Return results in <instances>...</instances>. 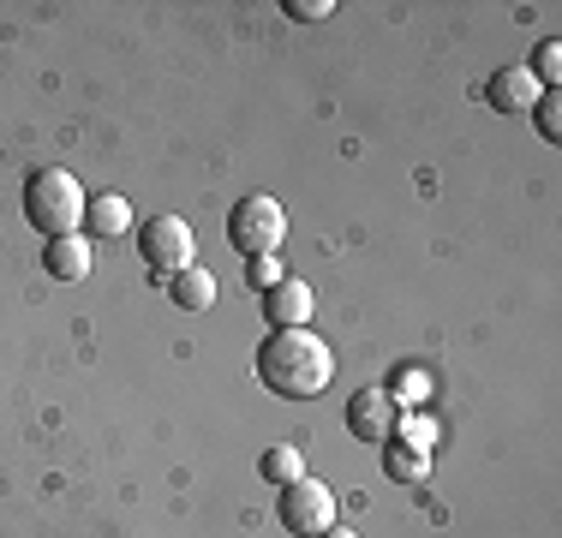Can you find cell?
<instances>
[{
	"label": "cell",
	"mask_w": 562,
	"mask_h": 538,
	"mask_svg": "<svg viewBox=\"0 0 562 538\" xmlns=\"http://www.w3.org/2000/svg\"><path fill=\"white\" fill-rule=\"evenodd\" d=\"M258 377L281 401H317L336 383V347L317 341L312 329H276L258 347Z\"/></svg>",
	"instance_id": "obj_1"
},
{
	"label": "cell",
	"mask_w": 562,
	"mask_h": 538,
	"mask_svg": "<svg viewBox=\"0 0 562 538\" xmlns=\"http://www.w3.org/2000/svg\"><path fill=\"white\" fill-rule=\"evenodd\" d=\"M85 210H90V198H85V186H78V173H66V168H36L31 186H24V215H31V227L43 239L78 234V227H85Z\"/></svg>",
	"instance_id": "obj_2"
},
{
	"label": "cell",
	"mask_w": 562,
	"mask_h": 538,
	"mask_svg": "<svg viewBox=\"0 0 562 538\" xmlns=\"http://www.w3.org/2000/svg\"><path fill=\"white\" fill-rule=\"evenodd\" d=\"M227 239H234L239 258H276V251L288 246V210H281L270 192L246 198V204L227 215Z\"/></svg>",
	"instance_id": "obj_3"
},
{
	"label": "cell",
	"mask_w": 562,
	"mask_h": 538,
	"mask_svg": "<svg viewBox=\"0 0 562 538\" xmlns=\"http://www.w3.org/2000/svg\"><path fill=\"white\" fill-rule=\"evenodd\" d=\"M138 251L150 269H162V276H180V269L198 264V234L192 222H180V215H150L138 234Z\"/></svg>",
	"instance_id": "obj_4"
},
{
	"label": "cell",
	"mask_w": 562,
	"mask_h": 538,
	"mask_svg": "<svg viewBox=\"0 0 562 538\" xmlns=\"http://www.w3.org/2000/svg\"><path fill=\"white\" fill-rule=\"evenodd\" d=\"M281 520H288V533H300V538L329 533V527H336V491L317 484V479L288 484V491H281Z\"/></svg>",
	"instance_id": "obj_5"
},
{
	"label": "cell",
	"mask_w": 562,
	"mask_h": 538,
	"mask_svg": "<svg viewBox=\"0 0 562 538\" xmlns=\"http://www.w3.org/2000/svg\"><path fill=\"white\" fill-rule=\"evenodd\" d=\"M347 430H353L359 442H371V449L395 442V430H401V407H395L390 389H359V395L347 401Z\"/></svg>",
	"instance_id": "obj_6"
},
{
	"label": "cell",
	"mask_w": 562,
	"mask_h": 538,
	"mask_svg": "<svg viewBox=\"0 0 562 538\" xmlns=\"http://www.w3.org/2000/svg\"><path fill=\"white\" fill-rule=\"evenodd\" d=\"M544 97V85L532 78V66L527 60H515V66H497V72L485 78V102L497 108V114H527L532 102Z\"/></svg>",
	"instance_id": "obj_7"
},
{
	"label": "cell",
	"mask_w": 562,
	"mask_h": 538,
	"mask_svg": "<svg viewBox=\"0 0 562 538\" xmlns=\"http://www.w3.org/2000/svg\"><path fill=\"white\" fill-rule=\"evenodd\" d=\"M312 288H305L300 276H281L270 293H263V312H270L276 329H305V317H312Z\"/></svg>",
	"instance_id": "obj_8"
},
{
	"label": "cell",
	"mask_w": 562,
	"mask_h": 538,
	"mask_svg": "<svg viewBox=\"0 0 562 538\" xmlns=\"http://www.w3.org/2000/svg\"><path fill=\"white\" fill-rule=\"evenodd\" d=\"M43 264H48V276H55V281H85V276H90V264H97V246H90L85 234L48 239Z\"/></svg>",
	"instance_id": "obj_9"
},
{
	"label": "cell",
	"mask_w": 562,
	"mask_h": 538,
	"mask_svg": "<svg viewBox=\"0 0 562 538\" xmlns=\"http://www.w3.org/2000/svg\"><path fill=\"white\" fill-rule=\"evenodd\" d=\"M85 227H90V239L132 234V204L120 192H97V198H90V210H85Z\"/></svg>",
	"instance_id": "obj_10"
},
{
	"label": "cell",
	"mask_w": 562,
	"mask_h": 538,
	"mask_svg": "<svg viewBox=\"0 0 562 538\" xmlns=\"http://www.w3.org/2000/svg\"><path fill=\"white\" fill-rule=\"evenodd\" d=\"M168 300L180 305V312H210V305H216V276H210L204 264L180 269V276H168Z\"/></svg>",
	"instance_id": "obj_11"
},
{
	"label": "cell",
	"mask_w": 562,
	"mask_h": 538,
	"mask_svg": "<svg viewBox=\"0 0 562 538\" xmlns=\"http://www.w3.org/2000/svg\"><path fill=\"white\" fill-rule=\"evenodd\" d=\"M383 467H390L395 484H425L431 479V455L413 449V442H383Z\"/></svg>",
	"instance_id": "obj_12"
},
{
	"label": "cell",
	"mask_w": 562,
	"mask_h": 538,
	"mask_svg": "<svg viewBox=\"0 0 562 538\" xmlns=\"http://www.w3.org/2000/svg\"><path fill=\"white\" fill-rule=\"evenodd\" d=\"M258 473L270 479V484H281V491H288V484H300V479H305V455L293 449V442H276V449H263Z\"/></svg>",
	"instance_id": "obj_13"
},
{
	"label": "cell",
	"mask_w": 562,
	"mask_h": 538,
	"mask_svg": "<svg viewBox=\"0 0 562 538\" xmlns=\"http://www.w3.org/2000/svg\"><path fill=\"white\" fill-rule=\"evenodd\" d=\"M532 120H539V132H544V138H562V102H557V90H544V97L539 102H532Z\"/></svg>",
	"instance_id": "obj_14"
},
{
	"label": "cell",
	"mask_w": 562,
	"mask_h": 538,
	"mask_svg": "<svg viewBox=\"0 0 562 538\" xmlns=\"http://www.w3.org/2000/svg\"><path fill=\"white\" fill-rule=\"evenodd\" d=\"M532 78H539V85H557V78H562V43H544V48H539Z\"/></svg>",
	"instance_id": "obj_15"
},
{
	"label": "cell",
	"mask_w": 562,
	"mask_h": 538,
	"mask_svg": "<svg viewBox=\"0 0 562 538\" xmlns=\"http://www.w3.org/2000/svg\"><path fill=\"white\" fill-rule=\"evenodd\" d=\"M329 0H288V19H300V24H317V19H329Z\"/></svg>",
	"instance_id": "obj_16"
},
{
	"label": "cell",
	"mask_w": 562,
	"mask_h": 538,
	"mask_svg": "<svg viewBox=\"0 0 562 538\" xmlns=\"http://www.w3.org/2000/svg\"><path fill=\"white\" fill-rule=\"evenodd\" d=\"M407 442H413V449H425V455H431V442H437V430H431V425H425V419H407Z\"/></svg>",
	"instance_id": "obj_17"
},
{
	"label": "cell",
	"mask_w": 562,
	"mask_h": 538,
	"mask_svg": "<svg viewBox=\"0 0 562 538\" xmlns=\"http://www.w3.org/2000/svg\"><path fill=\"white\" fill-rule=\"evenodd\" d=\"M251 276H258L263 288H276V281H281V264H276V258H251Z\"/></svg>",
	"instance_id": "obj_18"
},
{
	"label": "cell",
	"mask_w": 562,
	"mask_h": 538,
	"mask_svg": "<svg viewBox=\"0 0 562 538\" xmlns=\"http://www.w3.org/2000/svg\"><path fill=\"white\" fill-rule=\"evenodd\" d=\"M317 538H359V533H347V527H329V533H317Z\"/></svg>",
	"instance_id": "obj_19"
}]
</instances>
